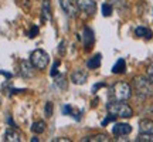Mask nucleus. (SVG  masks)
Wrapping results in <instances>:
<instances>
[{
	"mask_svg": "<svg viewBox=\"0 0 153 142\" xmlns=\"http://www.w3.org/2000/svg\"><path fill=\"white\" fill-rule=\"evenodd\" d=\"M58 66H60V61H55L53 68H51V71H50V75L51 77H55L57 74H58Z\"/></svg>",
	"mask_w": 153,
	"mask_h": 142,
	"instance_id": "obj_23",
	"label": "nucleus"
},
{
	"mask_svg": "<svg viewBox=\"0 0 153 142\" xmlns=\"http://www.w3.org/2000/svg\"><path fill=\"white\" fill-rule=\"evenodd\" d=\"M148 77H149V78H150V80L153 81V63L148 67Z\"/></svg>",
	"mask_w": 153,
	"mask_h": 142,
	"instance_id": "obj_26",
	"label": "nucleus"
},
{
	"mask_svg": "<svg viewBox=\"0 0 153 142\" xmlns=\"http://www.w3.org/2000/svg\"><path fill=\"white\" fill-rule=\"evenodd\" d=\"M132 132V126L129 124H115V126L112 128V134L116 137H125L129 135Z\"/></svg>",
	"mask_w": 153,
	"mask_h": 142,
	"instance_id": "obj_9",
	"label": "nucleus"
},
{
	"mask_svg": "<svg viewBox=\"0 0 153 142\" xmlns=\"http://www.w3.org/2000/svg\"><path fill=\"white\" fill-rule=\"evenodd\" d=\"M101 58H102V55L101 54L94 55L92 58H89V60L87 61V67L89 68V70H95V68H98V67L101 66Z\"/></svg>",
	"mask_w": 153,
	"mask_h": 142,
	"instance_id": "obj_16",
	"label": "nucleus"
},
{
	"mask_svg": "<svg viewBox=\"0 0 153 142\" xmlns=\"http://www.w3.org/2000/svg\"><path fill=\"white\" fill-rule=\"evenodd\" d=\"M20 74L23 78H33L36 75V67L31 64L30 60L20 61Z\"/></svg>",
	"mask_w": 153,
	"mask_h": 142,
	"instance_id": "obj_6",
	"label": "nucleus"
},
{
	"mask_svg": "<svg viewBox=\"0 0 153 142\" xmlns=\"http://www.w3.org/2000/svg\"><path fill=\"white\" fill-rule=\"evenodd\" d=\"M115 118H116V117H115V115H112V114H111V117L108 115V117H106V118H105V120L102 121V126H105L106 124H109V122H114Z\"/></svg>",
	"mask_w": 153,
	"mask_h": 142,
	"instance_id": "obj_24",
	"label": "nucleus"
},
{
	"mask_svg": "<svg viewBox=\"0 0 153 142\" xmlns=\"http://www.w3.org/2000/svg\"><path fill=\"white\" fill-rule=\"evenodd\" d=\"M60 4L62 7V10L68 17L75 19L79 14V7L76 4L75 0H60Z\"/></svg>",
	"mask_w": 153,
	"mask_h": 142,
	"instance_id": "obj_5",
	"label": "nucleus"
},
{
	"mask_svg": "<svg viewBox=\"0 0 153 142\" xmlns=\"http://www.w3.org/2000/svg\"><path fill=\"white\" fill-rule=\"evenodd\" d=\"M3 139H4V141H7V142H20V141H22L20 134H19L16 129H7Z\"/></svg>",
	"mask_w": 153,
	"mask_h": 142,
	"instance_id": "obj_13",
	"label": "nucleus"
},
{
	"mask_svg": "<svg viewBox=\"0 0 153 142\" xmlns=\"http://www.w3.org/2000/svg\"><path fill=\"white\" fill-rule=\"evenodd\" d=\"M41 20H43V22L51 20V7H50V0H43V4H41Z\"/></svg>",
	"mask_w": 153,
	"mask_h": 142,
	"instance_id": "obj_11",
	"label": "nucleus"
},
{
	"mask_svg": "<svg viewBox=\"0 0 153 142\" xmlns=\"http://www.w3.org/2000/svg\"><path fill=\"white\" fill-rule=\"evenodd\" d=\"M82 141H92V142H108L109 138L105 134H98V135H91V137L82 138Z\"/></svg>",
	"mask_w": 153,
	"mask_h": 142,
	"instance_id": "obj_17",
	"label": "nucleus"
},
{
	"mask_svg": "<svg viewBox=\"0 0 153 142\" xmlns=\"http://www.w3.org/2000/svg\"><path fill=\"white\" fill-rule=\"evenodd\" d=\"M31 142H38V138H31Z\"/></svg>",
	"mask_w": 153,
	"mask_h": 142,
	"instance_id": "obj_31",
	"label": "nucleus"
},
{
	"mask_svg": "<svg viewBox=\"0 0 153 142\" xmlns=\"http://www.w3.org/2000/svg\"><path fill=\"white\" fill-rule=\"evenodd\" d=\"M105 87V82H99V84H95L92 87V93H97V90H99V88Z\"/></svg>",
	"mask_w": 153,
	"mask_h": 142,
	"instance_id": "obj_28",
	"label": "nucleus"
},
{
	"mask_svg": "<svg viewBox=\"0 0 153 142\" xmlns=\"http://www.w3.org/2000/svg\"><path fill=\"white\" fill-rule=\"evenodd\" d=\"M76 4L79 7V10L84 11L88 16H92L94 13L97 11V3H95V0H78Z\"/></svg>",
	"mask_w": 153,
	"mask_h": 142,
	"instance_id": "obj_7",
	"label": "nucleus"
},
{
	"mask_svg": "<svg viewBox=\"0 0 153 142\" xmlns=\"http://www.w3.org/2000/svg\"><path fill=\"white\" fill-rule=\"evenodd\" d=\"M132 97V87L125 81H118L111 87V98L114 101H126Z\"/></svg>",
	"mask_w": 153,
	"mask_h": 142,
	"instance_id": "obj_2",
	"label": "nucleus"
},
{
	"mask_svg": "<svg viewBox=\"0 0 153 142\" xmlns=\"http://www.w3.org/2000/svg\"><path fill=\"white\" fill-rule=\"evenodd\" d=\"M109 1H112V3H118V1H120V0H109Z\"/></svg>",
	"mask_w": 153,
	"mask_h": 142,
	"instance_id": "obj_32",
	"label": "nucleus"
},
{
	"mask_svg": "<svg viewBox=\"0 0 153 142\" xmlns=\"http://www.w3.org/2000/svg\"><path fill=\"white\" fill-rule=\"evenodd\" d=\"M38 34V27L37 26H33V27H31V30H30V31H28V37H36V36H37Z\"/></svg>",
	"mask_w": 153,
	"mask_h": 142,
	"instance_id": "obj_25",
	"label": "nucleus"
},
{
	"mask_svg": "<svg viewBox=\"0 0 153 142\" xmlns=\"http://www.w3.org/2000/svg\"><path fill=\"white\" fill-rule=\"evenodd\" d=\"M88 80V74L87 71L84 70H75L71 72V81L75 84V85H82L85 84Z\"/></svg>",
	"mask_w": 153,
	"mask_h": 142,
	"instance_id": "obj_8",
	"label": "nucleus"
},
{
	"mask_svg": "<svg viewBox=\"0 0 153 142\" xmlns=\"http://www.w3.org/2000/svg\"><path fill=\"white\" fill-rule=\"evenodd\" d=\"M45 122L44 121H36L33 125H31V131L34 132V134H43L44 131H45Z\"/></svg>",
	"mask_w": 153,
	"mask_h": 142,
	"instance_id": "obj_18",
	"label": "nucleus"
},
{
	"mask_svg": "<svg viewBox=\"0 0 153 142\" xmlns=\"http://www.w3.org/2000/svg\"><path fill=\"white\" fill-rule=\"evenodd\" d=\"M82 40H84L85 50H89L92 47L94 41H95V37H94V31L91 28H88V27L84 28V31H82Z\"/></svg>",
	"mask_w": 153,
	"mask_h": 142,
	"instance_id": "obj_10",
	"label": "nucleus"
},
{
	"mask_svg": "<svg viewBox=\"0 0 153 142\" xmlns=\"http://www.w3.org/2000/svg\"><path fill=\"white\" fill-rule=\"evenodd\" d=\"M108 112L115 117H120V118H131L133 115V109L123 101H111L106 105Z\"/></svg>",
	"mask_w": 153,
	"mask_h": 142,
	"instance_id": "obj_3",
	"label": "nucleus"
},
{
	"mask_svg": "<svg viewBox=\"0 0 153 142\" xmlns=\"http://www.w3.org/2000/svg\"><path fill=\"white\" fill-rule=\"evenodd\" d=\"M58 51H60L61 55L65 53V41H61V43H60V49H58Z\"/></svg>",
	"mask_w": 153,
	"mask_h": 142,
	"instance_id": "obj_27",
	"label": "nucleus"
},
{
	"mask_svg": "<svg viewBox=\"0 0 153 142\" xmlns=\"http://www.w3.org/2000/svg\"><path fill=\"white\" fill-rule=\"evenodd\" d=\"M30 61H31V64L36 67V70H44V68H47V66H48L50 57L44 50L37 49L31 53Z\"/></svg>",
	"mask_w": 153,
	"mask_h": 142,
	"instance_id": "obj_4",
	"label": "nucleus"
},
{
	"mask_svg": "<svg viewBox=\"0 0 153 142\" xmlns=\"http://www.w3.org/2000/svg\"><path fill=\"white\" fill-rule=\"evenodd\" d=\"M133 91L139 99H148L153 97V81L149 77L137 75L133 78Z\"/></svg>",
	"mask_w": 153,
	"mask_h": 142,
	"instance_id": "obj_1",
	"label": "nucleus"
},
{
	"mask_svg": "<svg viewBox=\"0 0 153 142\" xmlns=\"http://www.w3.org/2000/svg\"><path fill=\"white\" fill-rule=\"evenodd\" d=\"M0 74H3V75L7 77V78H11V74H10V72H6V71H1V70H0Z\"/></svg>",
	"mask_w": 153,
	"mask_h": 142,
	"instance_id": "obj_30",
	"label": "nucleus"
},
{
	"mask_svg": "<svg viewBox=\"0 0 153 142\" xmlns=\"http://www.w3.org/2000/svg\"><path fill=\"white\" fill-rule=\"evenodd\" d=\"M101 10H102V14H104L105 17H108L112 14V6H111L109 3H104L102 7H101Z\"/></svg>",
	"mask_w": 153,
	"mask_h": 142,
	"instance_id": "obj_20",
	"label": "nucleus"
},
{
	"mask_svg": "<svg viewBox=\"0 0 153 142\" xmlns=\"http://www.w3.org/2000/svg\"><path fill=\"white\" fill-rule=\"evenodd\" d=\"M53 141H54V142H71L68 138H54Z\"/></svg>",
	"mask_w": 153,
	"mask_h": 142,
	"instance_id": "obj_29",
	"label": "nucleus"
},
{
	"mask_svg": "<svg viewBox=\"0 0 153 142\" xmlns=\"http://www.w3.org/2000/svg\"><path fill=\"white\" fill-rule=\"evenodd\" d=\"M62 114L64 115H72L74 114V109H72L71 105H68V104L64 105V107H62Z\"/></svg>",
	"mask_w": 153,
	"mask_h": 142,
	"instance_id": "obj_22",
	"label": "nucleus"
},
{
	"mask_svg": "<svg viewBox=\"0 0 153 142\" xmlns=\"http://www.w3.org/2000/svg\"><path fill=\"white\" fill-rule=\"evenodd\" d=\"M136 141L137 142H153V134H142V132H139Z\"/></svg>",
	"mask_w": 153,
	"mask_h": 142,
	"instance_id": "obj_19",
	"label": "nucleus"
},
{
	"mask_svg": "<svg viewBox=\"0 0 153 142\" xmlns=\"http://www.w3.org/2000/svg\"><path fill=\"white\" fill-rule=\"evenodd\" d=\"M126 71V61L123 58H119L112 67V72L114 74H123Z\"/></svg>",
	"mask_w": 153,
	"mask_h": 142,
	"instance_id": "obj_14",
	"label": "nucleus"
},
{
	"mask_svg": "<svg viewBox=\"0 0 153 142\" xmlns=\"http://www.w3.org/2000/svg\"><path fill=\"white\" fill-rule=\"evenodd\" d=\"M135 34H136L137 37H142V38H146V40H150L153 36L152 30L148 27H137L135 30Z\"/></svg>",
	"mask_w": 153,
	"mask_h": 142,
	"instance_id": "obj_15",
	"label": "nucleus"
},
{
	"mask_svg": "<svg viewBox=\"0 0 153 142\" xmlns=\"http://www.w3.org/2000/svg\"><path fill=\"white\" fill-rule=\"evenodd\" d=\"M139 132L142 134H153V121L142 120L139 122Z\"/></svg>",
	"mask_w": 153,
	"mask_h": 142,
	"instance_id": "obj_12",
	"label": "nucleus"
},
{
	"mask_svg": "<svg viewBox=\"0 0 153 142\" xmlns=\"http://www.w3.org/2000/svg\"><path fill=\"white\" fill-rule=\"evenodd\" d=\"M53 109H54V107H53V102H47V104H45L44 112H45V117H47V118L53 117Z\"/></svg>",
	"mask_w": 153,
	"mask_h": 142,
	"instance_id": "obj_21",
	"label": "nucleus"
}]
</instances>
